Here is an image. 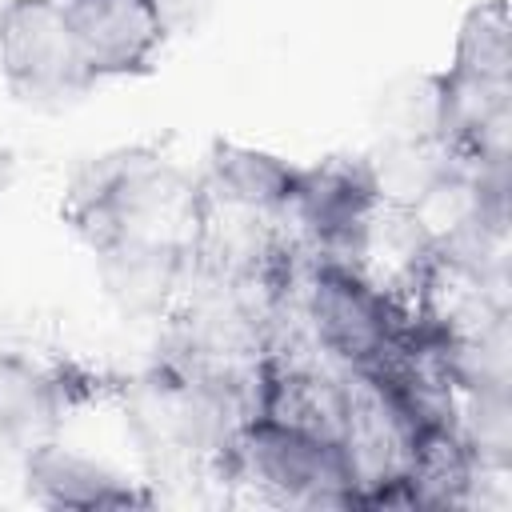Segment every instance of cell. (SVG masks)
Returning <instances> with one entry per match:
<instances>
[{
  "mask_svg": "<svg viewBox=\"0 0 512 512\" xmlns=\"http://www.w3.org/2000/svg\"><path fill=\"white\" fill-rule=\"evenodd\" d=\"M0 80L28 108L72 104L96 84L60 0H4Z\"/></svg>",
  "mask_w": 512,
  "mask_h": 512,
  "instance_id": "obj_5",
  "label": "cell"
},
{
  "mask_svg": "<svg viewBox=\"0 0 512 512\" xmlns=\"http://www.w3.org/2000/svg\"><path fill=\"white\" fill-rule=\"evenodd\" d=\"M376 188L384 204H400L412 208L452 164L456 152L448 144H440L436 136H384V144L376 152H368Z\"/></svg>",
  "mask_w": 512,
  "mask_h": 512,
  "instance_id": "obj_11",
  "label": "cell"
},
{
  "mask_svg": "<svg viewBox=\"0 0 512 512\" xmlns=\"http://www.w3.org/2000/svg\"><path fill=\"white\" fill-rule=\"evenodd\" d=\"M24 492L44 504V508H76V512H96V508H148L156 496L140 484H132L124 472L108 468L104 460H92L68 444L40 440L24 448Z\"/></svg>",
  "mask_w": 512,
  "mask_h": 512,
  "instance_id": "obj_8",
  "label": "cell"
},
{
  "mask_svg": "<svg viewBox=\"0 0 512 512\" xmlns=\"http://www.w3.org/2000/svg\"><path fill=\"white\" fill-rule=\"evenodd\" d=\"M452 72L480 80H512V16L508 0H480L464 12L452 44Z\"/></svg>",
  "mask_w": 512,
  "mask_h": 512,
  "instance_id": "obj_12",
  "label": "cell"
},
{
  "mask_svg": "<svg viewBox=\"0 0 512 512\" xmlns=\"http://www.w3.org/2000/svg\"><path fill=\"white\" fill-rule=\"evenodd\" d=\"M0 28H4V0H0Z\"/></svg>",
  "mask_w": 512,
  "mask_h": 512,
  "instance_id": "obj_16",
  "label": "cell"
},
{
  "mask_svg": "<svg viewBox=\"0 0 512 512\" xmlns=\"http://www.w3.org/2000/svg\"><path fill=\"white\" fill-rule=\"evenodd\" d=\"M384 136H436V72L400 76L380 92Z\"/></svg>",
  "mask_w": 512,
  "mask_h": 512,
  "instance_id": "obj_14",
  "label": "cell"
},
{
  "mask_svg": "<svg viewBox=\"0 0 512 512\" xmlns=\"http://www.w3.org/2000/svg\"><path fill=\"white\" fill-rule=\"evenodd\" d=\"M216 472L228 480H248L276 504L300 508H352L356 492L340 440L272 420H248L216 460Z\"/></svg>",
  "mask_w": 512,
  "mask_h": 512,
  "instance_id": "obj_2",
  "label": "cell"
},
{
  "mask_svg": "<svg viewBox=\"0 0 512 512\" xmlns=\"http://www.w3.org/2000/svg\"><path fill=\"white\" fill-rule=\"evenodd\" d=\"M304 324L336 368H368L392 348L404 304L360 268L316 260L304 284Z\"/></svg>",
  "mask_w": 512,
  "mask_h": 512,
  "instance_id": "obj_3",
  "label": "cell"
},
{
  "mask_svg": "<svg viewBox=\"0 0 512 512\" xmlns=\"http://www.w3.org/2000/svg\"><path fill=\"white\" fill-rule=\"evenodd\" d=\"M292 180H296V164H288L284 156L268 148L236 144V140H216L200 184L220 204L260 212V216H284Z\"/></svg>",
  "mask_w": 512,
  "mask_h": 512,
  "instance_id": "obj_10",
  "label": "cell"
},
{
  "mask_svg": "<svg viewBox=\"0 0 512 512\" xmlns=\"http://www.w3.org/2000/svg\"><path fill=\"white\" fill-rule=\"evenodd\" d=\"M104 296L128 320H168L192 276V248L168 240H124L96 256Z\"/></svg>",
  "mask_w": 512,
  "mask_h": 512,
  "instance_id": "obj_9",
  "label": "cell"
},
{
  "mask_svg": "<svg viewBox=\"0 0 512 512\" xmlns=\"http://www.w3.org/2000/svg\"><path fill=\"white\" fill-rule=\"evenodd\" d=\"M12 180H16V152L8 144H0V196L12 188Z\"/></svg>",
  "mask_w": 512,
  "mask_h": 512,
  "instance_id": "obj_15",
  "label": "cell"
},
{
  "mask_svg": "<svg viewBox=\"0 0 512 512\" xmlns=\"http://www.w3.org/2000/svg\"><path fill=\"white\" fill-rule=\"evenodd\" d=\"M96 396V376L80 364H40L24 352L0 348V440L32 448L52 440L72 408Z\"/></svg>",
  "mask_w": 512,
  "mask_h": 512,
  "instance_id": "obj_6",
  "label": "cell"
},
{
  "mask_svg": "<svg viewBox=\"0 0 512 512\" xmlns=\"http://www.w3.org/2000/svg\"><path fill=\"white\" fill-rule=\"evenodd\" d=\"M456 432L484 472L508 476L512 468V388L456 392Z\"/></svg>",
  "mask_w": 512,
  "mask_h": 512,
  "instance_id": "obj_13",
  "label": "cell"
},
{
  "mask_svg": "<svg viewBox=\"0 0 512 512\" xmlns=\"http://www.w3.org/2000/svg\"><path fill=\"white\" fill-rule=\"evenodd\" d=\"M60 216L92 256L124 240H168L196 248L204 184L164 160L156 148H112L76 168Z\"/></svg>",
  "mask_w": 512,
  "mask_h": 512,
  "instance_id": "obj_1",
  "label": "cell"
},
{
  "mask_svg": "<svg viewBox=\"0 0 512 512\" xmlns=\"http://www.w3.org/2000/svg\"><path fill=\"white\" fill-rule=\"evenodd\" d=\"M92 80L144 76L168 36L156 0H60Z\"/></svg>",
  "mask_w": 512,
  "mask_h": 512,
  "instance_id": "obj_7",
  "label": "cell"
},
{
  "mask_svg": "<svg viewBox=\"0 0 512 512\" xmlns=\"http://www.w3.org/2000/svg\"><path fill=\"white\" fill-rule=\"evenodd\" d=\"M376 208L380 188L368 156H324L316 164H296L284 220L316 252V260L360 268Z\"/></svg>",
  "mask_w": 512,
  "mask_h": 512,
  "instance_id": "obj_4",
  "label": "cell"
}]
</instances>
